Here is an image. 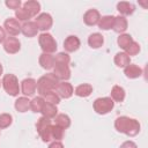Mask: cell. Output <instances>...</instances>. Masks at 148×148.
I'll return each instance as SVG.
<instances>
[{"label":"cell","mask_w":148,"mask_h":148,"mask_svg":"<svg viewBox=\"0 0 148 148\" xmlns=\"http://www.w3.org/2000/svg\"><path fill=\"white\" fill-rule=\"evenodd\" d=\"M114 64L118 66V67H126L127 65L131 64V58L130 56H127L125 52H118L116 56H114Z\"/></svg>","instance_id":"cell-23"},{"label":"cell","mask_w":148,"mask_h":148,"mask_svg":"<svg viewBox=\"0 0 148 148\" xmlns=\"http://www.w3.org/2000/svg\"><path fill=\"white\" fill-rule=\"evenodd\" d=\"M21 24H20V22L16 20V18H14V17H9V18H7L6 21H5V23H3V29H5V31L8 34V35H10L12 37L13 36H16V35H18L20 32H21Z\"/></svg>","instance_id":"cell-9"},{"label":"cell","mask_w":148,"mask_h":148,"mask_svg":"<svg viewBox=\"0 0 148 148\" xmlns=\"http://www.w3.org/2000/svg\"><path fill=\"white\" fill-rule=\"evenodd\" d=\"M80 39L76 36H68L64 42V49L67 52H74L80 47Z\"/></svg>","instance_id":"cell-14"},{"label":"cell","mask_w":148,"mask_h":148,"mask_svg":"<svg viewBox=\"0 0 148 148\" xmlns=\"http://www.w3.org/2000/svg\"><path fill=\"white\" fill-rule=\"evenodd\" d=\"M111 98L113 102H123L125 99V90L120 86H113L111 90Z\"/></svg>","instance_id":"cell-27"},{"label":"cell","mask_w":148,"mask_h":148,"mask_svg":"<svg viewBox=\"0 0 148 148\" xmlns=\"http://www.w3.org/2000/svg\"><path fill=\"white\" fill-rule=\"evenodd\" d=\"M2 87L5 91L10 96H17L20 92L18 80L14 74H6L2 77Z\"/></svg>","instance_id":"cell-4"},{"label":"cell","mask_w":148,"mask_h":148,"mask_svg":"<svg viewBox=\"0 0 148 148\" xmlns=\"http://www.w3.org/2000/svg\"><path fill=\"white\" fill-rule=\"evenodd\" d=\"M45 101L42 96H38V97H34L32 101H30V109L34 111V112H40L42 111V108L44 105Z\"/></svg>","instance_id":"cell-30"},{"label":"cell","mask_w":148,"mask_h":148,"mask_svg":"<svg viewBox=\"0 0 148 148\" xmlns=\"http://www.w3.org/2000/svg\"><path fill=\"white\" fill-rule=\"evenodd\" d=\"M0 84H1V82H0Z\"/></svg>","instance_id":"cell-42"},{"label":"cell","mask_w":148,"mask_h":148,"mask_svg":"<svg viewBox=\"0 0 148 148\" xmlns=\"http://www.w3.org/2000/svg\"><path fill=\"white\" fill-rule=\"evenodd\" d=\"M54 121H56V125L61 127V128H68L71 126V118L65 114V113H59L54 117Z\"/></svg>","instance_id":"cell-28"},{"label":"cell","mask_w":148,"mask_h":148,"mask_svg":"<svg viewBox=\"0 0 148 148\" xmlns=\"http://www.w3.org/2000/svg\"><path fill=\"white\" fill-rule=\"evenodd\" d=\"M101 18V15H99V12L97 9H88L84 15H83V22L87 24V25H96L98 24V21Z\"/></svg>","instance_id":"cell-12"},{"label":"cell","mask_w":148,"mask_h":148,"mask_svg":"<svg viewBox=\"0 0 148 148\" xmlns=\"http://www.w3.org/2000/svg\"><path fill=\"white\" fill-rule=\"evenodd\" d=\"M36 86H37V82L35 79H31V77L24 79L21 82V91L24 96H32L36 91Z\"/></svg>","instance_id":"cell-11"},{"label":"cell","mask_w":148,"mask_h":148,"mask_svg":"<svg viewBox=\"0 0 148 148\" xmlns=\"http://www.w3.org/2000/svg\"><path fill=\"white\" fill-rule=\"evenodd\" d=\"M15 109L18 112H27L30 109V101L28 99V97L23 96V97H18L15 101Z\"/></svg>","instance_id":"cell-26"},{"label":"cell","mask_w":148,"mask_h":148,"mask_svg":"<svg viewBox=\"0 0 148 148\" xmlns=\"http://www.w3.org/2000/svg\"><path fill=\"white\" fill-rule=\"evenodd\" d=\"M5 5H6L9 9H15V10H17V9L20 8V6H21V1H20V0H7V1L5 2Z\"/></svg>","instance_id":"cell-37"},{"label":"cell","mask_w":148,"mask_h":148,"mask_svg":"<svg viewBox=\"0 0 148 148\" xmlns=\"http://www.w3.org/2000/svg\"><path fill=\"white\" fill-rule=\"evenodd\" d=\"M113 23H114V16L111 15H105L102 16L98 21V27L102 30H110L113 28Z\"/></svg>","instance_id":"cell-22"},{"label":"cell","mask_w":148,"mask_h":148,"mask_svg":"<svg viewBox=\"0 0 148 148\" xmlns=\"http://www.w3.org/2000/svg\"><path fill=\"white\" fill-rule=\"evenodd\" d=\"M127 25H128L127 20L124 16L119 15V16H116L114 17V23H113V28L112 29L116 32H118V34H123L127 29Z\"/></svg>","instance_id":"cell-19"},{"label":"cell","mask_w":148,"mask_h":148,"mask_svg":"<svg viewBox=\"0 0 148 148\" xmlns=\"http://www.w3.org/2000/svg\"><path fill=\"white\" fill-rule=\"evenodd\" d=\"M21 32L25 37H35L37 35V32H38L37 24L35 22H32V21H28L21 27Z\"/></svg>","instance_id":"cell-15"},{"label":"cell","mask_w":148,"mask_h":148,"mask_svg":"<svg viewBox=\"0 0 148 148\" xmlns=\"http://www.w3.org/2000/svg\"><path fill=\"white\" fill-rule=\"evenodd\" d=\"M35 23L37 24V28L38 30H42V31H46L49 30L52 24H53V20H52V16L47 13H42L39 14L37 17H36V21Z\"/></svg>","instance_id":"cell-8"},{"label":"cell","mask_w":148,"mask_h":148,"mask_svg":"<svg viewBox=\"0 0 148 148\" xmlns=\"http://www.w3.org/2000/svg\"><path fill=\"white\" fill-rule=\"evenodd\" d=\"M69 61H71V57L68 56V53H65V52H59L54 57V65H65V66H68Z\"/></svg>","instance_id":"cell-31"},{"label":"cell","mask_w":148,"mask_h":148,"mask_svg":"<svg viewBox=\"0 0 148 148\" xmlns=\"http://www.w3.org/2000/svg\"><path fill=\"white\" fill-rule=\"evenodd\" d=\"M39 65L44 69H51L54 66V57L50 53H42L39 57Z\"/></svg>","instance_id":"cell-18"},{"label":"cell","mask_w":148,"mask_h":148,"mask_svg":"<svg viewBox=\"0 0 148 148\" xmlns=\"http://www.w3.org/2000/svg\"><path fill=\"white\" fill-rule=\"evenodd\" d=\"M114 128L128 136H135L140 132V124L133 118L121 116L114 120Z\"/></svg>","instance_id":"cell-1"},{"label":"cell","mask_w":148,"mask_h":148,"mask_svg":"<svg viewBox=\"0 0 148 148\" xmlns=\"http://www.w3.org/2000/svg\"><path fill=\"white\" fill-rule=\"evenodd\" d=\"M21 49V43L16 37H6L5 42H3V50L9 53V54H14L17 53Z\"/></svg>","instance_id":"cell-10"},{"label":"cell","mask_w":148,"mask_h":148,"mask_svg":"<svg viewBox=\"0 0 148 148\" xmlns=\"http://www.w3.org/2000/svg\"><path fill=\"white\" fill-rule=\"evenodd\" d=\"M91 92H92V86H90L88 83H82V84L77 86L74 90V94L79 97H88Z\"/></svg>","instance_id":"cell-24"},{"label":"cell","mask_w":148,"mask_h":148,"mask_svg":"<svg viewBox=\"0 0 148 148\" xmlns=\"http://www.w3.org/2000/svg\"><path fill=\"white\" fill-rule=\"evenodd\" d=\"M124 73H125V75H126L128 79H136V77L141 76L142 69H141L139 66H136V65L130 64V65H127V66L124 68Z\"/></svg>","instance_id":"cell-17"},{"label":"cell","mask_w":148,"mask_h":148,"mask_svg":"<svg viewBox=\"0 0 148 148\" xmlns=\"http://www.w3.org/2000/svg\"><path fill=\"white\" fill-rule=\"evenodd\" d=\"M44 101L49 104H52V105H57L59 102H60V97L56 94V91H51L49 94H46L44 96Z\"/></svg>","instance_id":"cell-33"},{"label":"cell","mask_w":148,"mask_h":148,"mask_svg":"<svg viewBox=\"0 0 148 148\" xmlns=\"http://www.w3.org/2000/svg\"><path fill=\"white\" fill-rule=\"evenodd\" d=\"M36 130L44 142L52 140V125L51 120L46 117H40L36 123Z\"/></svg>","instance_id":"cell-3"},{"label":"cell","mask_w":148,"mask_h":148,"mask_svg":"<svg viewBox=\"0 0 148 148\" xmlns=\"http://www.w3.org/2000/svg\"><path fill=\"white\" fill-rule=\"evenodd\" d=\"M13 123V117L9 113H1L0 114V130L7 128Z\"/></svg>","instance_id":"cell-32"},{"label":"cell","mask_w":148,"mask_h":148,"mask_svg":"<svg viewBox=\"0 0 148 148\" xmlns=\"http://www.w3.org/2000/svg\"><path fill=\"white\" fill-rule=\"evenodd\" d=\"M23 8L29 13V15L31 17L36 16L39 10H40V3L38 1H35V0H29V1H25L23 3Z\"/></svg>","instance_id":"cell-16"},{"label":"cell","mask_w":148,"mask_h":148,"mask_svg":"<svg viewBox=\"0 0 148 148\" xmlns=\"http://www.w3.org/2000/svg\"><path fill=\"white\" fill-rule=\"evenodd\" d=\"M15 16L18 18V21H28L29 18H31V16L29 15V13L22 7L18 8L17 10H15Z\"/></svg>","instance_id":"cell-36"},{"label":"cell","mask_w":148,"mask_h":148,"mask_svg":"<svg viewBox=\"0 0 148 148\" xmlns=\"http://www.w3.org/2000/svg\"><path fill=\"white\" fill-rule=\"evenodd\" d=\"M49 148H64V145L60 141H54L49 146Z\"/></svg>","instance_id":"cell-39"},{"label":"cell","mask_w":148,"mask_h":148,"mask_svg":"<svg viewBox=\"0 0 148 148\" xmlns=\"http://www.w3.org/2000/svg\"><path fill=\"white\" fill-rule=\"evenodd\" d=\"M38 43L40 49L43 50V53H53L57 50V42L53 38L52 35L47 34V32H43L39 35L38 37Z\"/></svg>","instance_id":"cell-5"},{"label":"cell","mask_w":148,"mask_h":148,"mask_svg":"<svg viewBox=\"0 0 148 148\" xmlns=\"http://www.w3.org/2000/svg\"><path fill=\"white\" fill-rule=\"evenodd\" d=\"M57 112H58V109L56 105H52V104H49V103H44L43 108H42V111L40 113L43 114V117H46L49 119L51 118H54L57 116Z\"/></svg>","instance_id":"cell-25"},{"label":"cell","mask_w":148,"mask_h":148,"mask_svg":"<svg viewBox=\"0 0 148 148\" xmlns=\"http://www.w3.org/2000/svg\"><path fill=\"white\" fill-rule=\"evenodd\" d=\"M120 148H138V146L133 141H125L124 143H121Z\"/></svg>","instance_id":"cell-38"},{"label":"cell","mask_w":148,"mask_h":148,"mask_svg":"<svg viewBox=\"0 0 148 148\" xmlns=\"http://www.w3.org/2000/svg\"><path fill=\"white\" fill-rule=\"evenodd\" d=\"M1 74H2V65L0 64V75H1Z\"/></svg>","instance_id":"cell-41"},{"label":"cell","mask_w":148,"mask_h":148,"mask_svg":"<svg viewBox=\"0 0 148 148\" xmlns=\"http://www.w3.org/2000/svg\"><path fill=\"white\" fill-rule=\"evenodd\" d=\"M58 82H59V80L56 77V75L53 73H47V74H45L38 79L36 89H37L38 94L43 97L46 94L54 91V88L58 84Z\"/></svg>","instance_id":"cell-2"},{"label":"cell","mask_w":148,"mask_h":148,"mask_svg":"<svg viewBox=\"0 0 148 148\" xmlns=\"http://www.w3.org/2000/svg\"><path fill=\"white\" fill-rule=\"evenodd\" d=\"M5 39H6V31L3 27H0V43L5 42Z\"/></svg>","instance_id":"cell-40"},{"label":"cell","mask_w":148,"mask_h":148,"mask_svg":"<svg viewBox=\"0 0 148 148\" xmlns=\"http://www.w3.org/2000/svg\"><path fill=\"white\" fill-rule=\"evenodd\" d=\"M117 9L121 14V16H123V15H131V14H133V12L135 10V7L131 2L120 1V2L117 3Z\"/></svg>","instance_id":"cell-20"},{"label":"cell","mask_w":148,"mask_h":148,"mask_svg":"<svg viewBox=\"0 0 148 148\" xmlns=\"http://www.w3.org/2000/svg\"><path fill=\"white\" fill-rule=\"evenodd\" d=\"M54 91L56 94L59 96V97H62V98H69L73 94H74V89H73V86L66 81H62V82H58V84L54 88Z\"/></svg>","instance_id":"cell-7"},{"label":"cell","mask_w":148,"mask_h":148,"mask_svg":"<svg viewBox=\"0 0 148 148\" xmlns=\"http://www.w3.org/2000/svg\"><path fill=\"white\" fill-rule=\"evenodd\" d=\"M62 138H64V128L57 125H52V139L54 141H60Z\"/></svg>","instance_id":"cell-34"},{"label":"cell","mask_w":148,"mask_h":148,"mask_svg":"<svg viewBox=\"0 0 148 148\" xmlns=\"http://www.w3.org/2000/svg\"><path fill=\"white\" fill-rule=\"evenodd\" d=\"M125 51H126L125 53H126L127 56H130V57H131V56H135V54H138V53L140 52V45H139L136 42L133 40V42L131 43V45H130Z\"/></svg>","instance_id":"cell-35"},{"label":"cell","mask_w":148,"mask_h":148,"mask_svg":"<svg viewBox=\"0 0 148 148\" xmlns=\"http://www.w3.org/2000/svg\"><path fill=\"white\" fill-rule=\"evenodd\" d=\"M132 42H133L132 36H131V35H128V34H120V35H119V37H118V39H117L118 45H119L123 50H126V49L131 45V43H132Z\"/></svg>","instance_id":"cell-29"},{"label":"cell","mask_w":148,"mask_h":148,"mask_svg":"<svg viewBox=\"0 0 148 148\" xmlns=\"http://www.w3.org/2000/svg\"><path fill=\"white\" fill-rule=\"evenodd\" d=\"M94 110L96 113L98 114H106L109 113L113 106H114V102L112 101L111 97H99V98H96L94 104Z\"/></svg>","instance_id":"cell-6"},{"label":"cell","mask_w":148,"mask_h":148,"mask_svg":"<svg viewBox=\"0 0 148 148\" xmlns=\"http://www.w3.org/2000/svg\"><path fill=\"white\" fill-rule=\"evenodd\" d=\"M53 74L58 80L66 81L71 77V71L68 66L65 65H54L53 66Z\"/></svg>","instance_id":"cell-13"},{"label":"cell","mask_w":148,"mask_h":148,"mask_svg":"<svg viewBox=\"0 0 148 148\" xmlns=\"http://www.w3.org/2000/svg\"><path fill=\"white\" fill-rule=\"evenodd\" d=\"M103 43H104V38L99 32H94L88 37V44L92 49L101 47L103 45Z\"/></svg>","instance_id":"cell-21"}]
</instances>
